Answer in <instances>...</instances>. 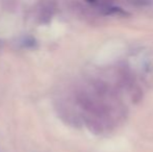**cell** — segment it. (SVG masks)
I'll use <instances>...</instances> for the list:
<instances>
[{
	"label": "cell",
	"instance_id": "cell-1",
	"mask_svg": "<svg viewBox=\"0 0 153 152\" xmlns=\"http://www.w3.org/2000/svg\"><path fill=\"white\" fill-rule=\"evenodd\" d=\"M96 5L103 14L105 15H118V16H127V13L124 10H122L119 6L111 5L107 3H92Z\"/></svg>",
	"mask_w": 153,
	"mask_h": 152
}]
</instances>
